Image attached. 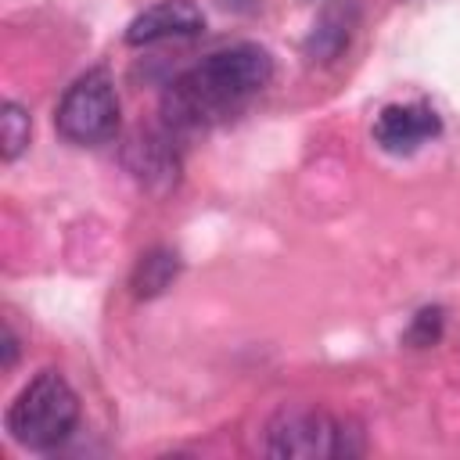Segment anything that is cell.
Masks as SVG:
<instances>
[{
    "label": "cell",
    "mask_w": 460,
    "mask_h": 460,
    "mask_svg": "<svg viewBox=\"0 0 460 460\" xmlns=\"http://www.w3.org/2000/svg\"><path fill=\"white\" fill-rule=\"evenodd\" d=\"M273 79V58L259 43L212 50L162 93V119L172 137L201 133L241 115Z\"/></svg>",
    "instance_id": "6da1fadb"
},
{
    "label": "cell",
    "mask_w": 460,
    "mask_h": 460,
    "mask_svg": "<svg viewBox=\"0 0 460 460\" xmlns=\"http://www.w3.org/2000/svg\"><path fill=\"white\" fill-rule=\"evenodd\" d=\"M79 420V395L58 370H40L7 406V435L25 449L61 446Z\"/></svg>",
    "instance_id": "7a4b0ae2"
},
{
    "label": "cell",
    "mask_w": 460,
    "mask_h": 460,
    "mask_svg": "<svg viewBox=\"0 0 460 460\" xmlns=\"http://www.w3.org/2000/svg\"><path fill=\"white\" fill-rule=\"evenodd\" d=\"M266 453L280 460H331V456H356L363 453V435L309 406H291L280 410L266 424Z\"/></svg>",
    "instance_id": "3957f363"
},
{
    "label": "cell",
    "mask_w": 460,
    "mask_h": 460,
    "mask_svg": "<svg viewBox=\"0 0 460 460\" xmlns=\"http://www.w3.org/2000/svg\"><path fill=\"white\" fill-rule=\"evenodd\" d=\"M54 126L68 144L93 147L115 137L119 129V97L111 86V75L104 68L83 72L58 101Z\"/></svg>",
    "instance_id": "277c9868"
},
{
    "label": "cell",
    "mask_w": 460,
    "mask_h": 460,
    "mask_svg": "<svg viewBox=\"0 0 460 460\" xmlns=\"http://www.w3.org/2000/svg\"><path fill=\"white\" fill-rule=\"evenodd\" d=\"M442 133V119L431 104L424 101H406V104H385L374 119V144L388 155H413L428 140Z\"/></svg>",
    "instance_id": "5b68a950"
},
{
    "label": "cell",
    "mask_w": 460,
    "mask_h": 460,
    "mask_svg": "<svg viewBox=\"0 0 460 460\" xmlns=\"http://www.w3.org/2000/svg\"><path fill=\"white\" fill-rule=\"evenodd\" d=\"M201 29H205V11L194 0H158L126 25V43L147 47L162 40H190Z\"/></svg>",
    "instance_id": "8992f818"
},
{
    "label": "cell",
    "mask_w": 460,
    "mask_h": 460,
    "mask_svg": "<svg viewBox=\"0 0 460 460\" xmlns=\"http://www.w3.org/2000/svg\"><path fill=\"white\" fill-rule=\"evenodd\" d=\"M356 29H359V4L356 0H327L305 32L302 54L313 65H331L349 50Z\"/></svg>",
    "instance_id": "52a82bcc"
},
{
    "label": "cell",
    "mask_w": 460,
    "mask_h": 460,
    "mask_svg": "<svg viewBox=\"0 0 460 460\" xmlns=\"http://www.w3.org/2000/svg\"><path fill=\"white\" fill-rule=\"evenodd\" d=\"M172 133H137L126 144V165L129 172L155 194H165L180 180V155L172 147Z\"/></svg>",
    "instance_id": "ba28073f"
},
{
    "label": "cell",
    "mask_w": 460,
    "mask_h": 460,
    "mask_svg": "<svg viewBox=\"0 0 460 460\" xmlns=\"http://www.w3.org/2000/svg\"><path fill=\"white\" fill-rule=\"evenodd\" d=\"M176 273H180V259L169 248H151L147 255H140V262L133 270V291H137V298L162 295L172 284Z\"/></svg>",
    "instance_id": "9c48e42d"
},
{
    "label": "cell",
    "mask_w": 460,
    "mask_h": 460,
    "mask_svg": "<svg viewBox=\"0 0 460 460\" xmlns=\"http://www.w3.org/2000/svg\"><path fill=\"white\" fill-rule=\"evenodd\" d=\"M29 133H32L29 111L18 101H4V108H0V155H4V162H14L29 147Z\"/></svg>",
    "instance_id": "30bf717a"
},
{
    "label": "cell",
    "mask_w": 460,
    "mask_h": 460,
    "mask_svg": "<svg viewBox=\"0 0 460 460\" xmlns=\"http://www.w3.org/2000/svg\"><path fill=\"white\" fill-rule=\"evenodd\" d=\"M442 309L438 305H431V309H420L417 316H413V323L406 327V341L413 345V349H428V345H435L438 338H442Z\"/></svg>",
    "instance_id": "8fae6325"
},
{
    "label": "cell",
    "mask_w": 460,
    "mask_h": 460,
    "mask_svg": "<svg viewBox=\"0 0 460 460\" xmlns=\"http://www.w3.org/2000/svg\"><path fill=\"white\" fill-rule=\"evenodd\" d=\"M14 359H18V338L11 327H4V370H11Z\"/></svg>",
    "instance_id": "7c38bea8"
}]
</instances>
